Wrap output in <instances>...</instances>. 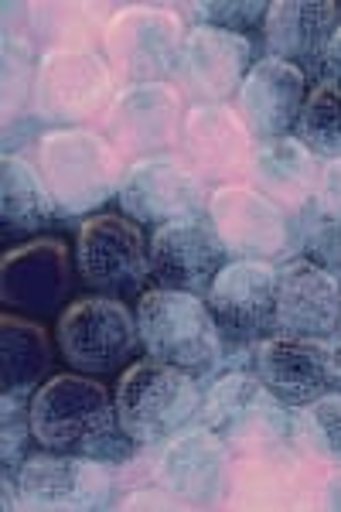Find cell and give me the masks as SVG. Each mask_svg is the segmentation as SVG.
<instances>
[{
    "label": "cell",
    "instance_id": "cell-35",
    "mask_svg": "<svg viewBox=\"0 0 341 512\" xmlns=\"http://www.w3.org/2000/svg\"><path fill=\"white\" fill-rule=\"evenodd\" d=\"M116 512H202V509L188 506L185 499L164 492L161 485H151V489H133L123 495Z\"/></svg>",
    "mask_w": 341,
    "mask_h": 512
},
{
    "label": "cell",
    "instance_id": "cell-38",
    "mask_svg": "<svg viewBox=\"0 0 341 512\" xmlns=\"http://www.w3.org/2000/svg\"><path fill=\"white\" fill-rule=\"evenodd\" d=\"M321 506H324V512H341V468L335 475H328V482H324Z\"/></svg>",
    "mask_w": 341,
    "mask_h": 512
},
{
    "label": "cell",
    "instance_id": "cell-37",
    "mask_svg": "<svg viewBox=\"0 0 341 512\" xmlns=\"http://www.w3.org/2000/svg\"><path fill=\"white\" fill-rule=\"evenodd\" d=\"M314 76L341 86V24L335 28V35H331L328 48H324V55H321V62H318V72H314ZM318 79H314V82H318Z\"/></svg>",
    "mask_w": 341,
    "mask_h": 512
},
{
    "label": "cell",
    "instance_id": "cell-13",
    "mask_svg": "<svg viewBox=\"0 0 341 512\" xmlns=\"http://www.w3.org/2000/svg\"><path fill=\"white\" fill-rule=\"evenodd\" d=\"M209 219L232 260L284 263L297 256L294 219L249 185L212 188Z\"/></svg>",
    "mask_w": 341,
    "mask_h": 512
},
{
    "label": "cell",
    "instance_id": "cell-29",
    "mask_svg": "<svg viewBox=\"0 0 341 512\" xmlns=\"http://www.w3.org/2000/svg\"><path fill=\"white\" fill-rule=\"evenodd\" d=\"M294 137L318 161H341V86L318 79L307 89L304 110L297 117Z\"/></svg>",
    "mask_w": 341,
    "mask_h": 512
},
{
    "label": "cell",
    "instance_id": "cell-25",
    "mask_svg": "<svg viewBox=\"0 0 341 512\" xmlns=\"http://www.w3.org/2000/svg\"><path fill=\"white\" fill-rule=\"evenodd\" d=\"M58 345L45 321L21 318L7 311L0 318V400L14 407H31L35 393L55 373Z\"/></svg>",
    "mask_w": 341,
    "mask_h": 512
},
{
    "label": "cell",
    "instance_id": "cell-15",
    "mask_svg": "<svg viewBox=\"0 0 341 512\" xmlns=\"http://www.w3.org/2000/svg\"><path fill=\"white\" fill-rule=\"evenodd\" d=\"M338 355L335 338L270 335L253 349V376L277 403L304 410L338 390Z\"/></svg>",
    "mask_w": 341,
    "mask_h": 512
},
{
    "label": "cell",
    "instance_id": "cell-24",
    "mask_svg": "<svg viewBox=\"0 0 341 512\" xmlns=\"http://www.w3.org/2000/svg\"><path fill=\"white\" fill-rule=\"evenodd\" d=\"M338 14L341 7L324 4V0H314V4L311 0H277V4H270L260 28L266 59L301 65L307 76L318 72L324 48L341 24Z\"/></svg>",
    "mask_w": 341,
    "mask_h": 512
},
{
    "label": "cell",
    "instance_id": "cell-6",
    "mask_svg": "<svg viewBox=\"0 0 341 512\" xmlns=\"http://www.w3.org/2000/svg\"><path fill=\"white\" fill-rule=\"evenodd\" d=\"M116 72L96 48H52L41 52L31 93V117L52 130L86 127L103 120L116 99Z\"/></svg>",
    "mask_w": 341,
    "mask_h": 512
},
{
    "label": "cell",
    "instance_id": "cell-36",
    "mask_svg": "<svg viewBox=\"0 0 341 512\" xmlns=\"http://www.w3.org/2000/svg\"><path fill=\"white\" fill-rule=\"evenodd\" d=\"M314 209H318L321 219L341 222V161H331V164H324V168H321Z\"/></svg>",
    "mask_w": 341,
    "mask_h": 512
},
{
    "label": "cell",
    "instance_id": "cell-30",
    "mask_svg": "<svg viewBox=\"0 0 341 512\" xmlns=\"http://www.w3.org/2000/svg\"><path fill=\"white\" fill-rule=\"evenodd\" d=\"M38 59L41 55L28 38L4 35V137H11L24 113H31Z\"/></svg>",
    "mask_w": 341,
    "mask_h": 512
},
{
    "label": "cell",
    "instance_id": "cell-22",
    "mask_svg": "<svg viewBox=\"0 0 341 512\" xmlns=\"http://www.w3.org/2000/svg\"><path fill=\"white\" fill-rule=\"evenodd\" d=\"M307 99V72L301 65L280 59H256L243 82V89L232 99V110L243 117L253 140L287 137L297 127V117Z\"/></svg>",
    "mask_w": 341,
    "mask_h": 512
},
{
    "label": "cell",
    "instance_id": "cell-8",
    "mask_svg": "<svg viewBox=\"0 0 341 512\" xmlns=\"http://www.w3.org/2000/svg\"><path fill=\"white\" fill-rule=\"evenodd\" d=\"M195 424L222 437L229 451H249V458L263 448L294 451V410L273 400L253 373H222L212 379Z\"/></svg>",
    "mask_w": 341,
    "mask_h": 512
},
{
    "label": "cell",
    "instance_id": "cell-1",
    "mask_svg": "<svg viewBox=\"0 0 341 512\" xmlns=\"http://www.w3.org/2000/svg\"><path fill=\"white\" fill-rule=\"evenodd\" d=\"M31 434L38 451L89 458L106 468L127 465L137 444L116 424V403L103 379L58 373L31 400Z\"/></svg>",
    "mask_w": 341,
    "mask_h": 512
},
{
    "label": "cell",
    "instance_id": "cell-27",
    "mask_svg": "<svg viewBox=\"0 0 341 512\" xmlns=\"http://www.w3.org/2000/svg\"><path fill=\"white\" fill-rule=\"evenodd\" d=\"M226 502L232 512H294L297 482L284 465L253 454L246 461H232Z\"/></svg>",
    "mask_w": 341,
    "mask_h": 512
},
{
    "label": "cell",
    "instance_id": "cell-33",
    "mask_svg": "<svg viewBox=\"0 0 341 512\" xmlns=\"http://www.w3.org/2000/svg\"><path fill=\"white\" fill-rule=\"evenodd\" d=\"M294 239L297 256L314 260L341 284V222L321 219L318 209H311L304 216H294Z\"/></svg>",
    "mask_w": 341,
    "mask_h": 512
},
{
    "label": "cell",
    "instance_id": "cell-28",
    "mask_svg": "<svg viewBox=\"0 0 341 512\" xmlns=\"http://www.w3.org/2000/svg\"><path fill=\"white\" fill-rule=\"evenodd\" d=\"M96 7L79 4H24V21H18L14 35L28 38L31 45L52 48H93V38L103 41L106 24L89 21Z\"/></svg>",
    "mask_w": 341,
    "mask_h": 512
},
{
    "label": "cell",
    "instance_id": "cell-16",
    "mask_svg": "<svg viewBox=\"0 0 341 512\" xmlns=\"http://www.w3.org/2000/svg\"><path fill=\"white\" fill-rule=\"evenodd\" d=\"M24 512H106L116 472L89 458L38 451L14 475Z\"/></svg>",
    "mask_w": 341,
    "mask_h": 512
},
{
    "label": "cell",
    "instance_id": "cell-32",
    "mask_svg": "<svg viewBox=\"0 0 341 512\" xmlns=\"http://www.w3.org/2000/svg\"><path fill=\"white\" fill-rule=\"evenodd\" d=\"M181 18H191V28H219L232 35H249L263 28L270 4L263 0H205V4H181Z\"/></svg>",
    "mask_w": 341,
    "mask_h": 512
},
{
    "label": "cell",
    "instance_id": "cell-26",
    "mask_svg": "<svg viewBox=\"0 0 341 512\" xmlns=\"http://www.w3.org/2000/svg\"><path fill=\"white\" fill-rule=\"evenodd\" d=\"M55 219V198L35 161H28L21 151H4L0 158V233L7 239H38Z\"/></svg>",
    "mask_w": 341,
    "mask_h": 512
},
{
    "label": "cell",
    "instance_id": "cell-23",
    "mask_svg": "<svg viewBox=\"0 0 341 512\" xmlns=\"http://www.w3.org/2000/svg\"><path fill=\"white\" fill-rule=\"evenodd\" d=\"M321 181V161L294 134L256 140L249 161V188L270 198L290 219L314 209Z\"/></svg>",
    "mask_w": 341,
    "mask_h": 512
},
{
    "label": "cell",
    "instance_id": "cell-11",
    "mask_svg": "<svg viewBox=\"0 0 341 512\" xmlns=\"http://www.w3.org/2000/svg\"><path fill=\"white\" fill-rule=\"evenodd\" d=\"M185 96L174 82H137L123 86L99 120V134L116 147L123 161H147L174 154L185 127Z\"/></svg>",
    "mask_w": 341,
    "mask_h": 512
},
{
    "label": "cell",
    "instance_id": "cell-18",
    "mask_svg": "<svg viewBox=\"0 0 341 512\" xmlns=\"http://www.w3.org/2000/svg\"><path fill=\"white\" fill-rule=\"evenodd\" d=\"M256 45L249 35L219 28H188L174 86L195 106H229L256 65Z\"/></svg>",
    "mask_w": 341,
    "mask_h": 512
},
{
    "label": "cell",
    "instance_id": "cell-40",
    "mask_svg": "<svg viewBox=\"0 0 341 512\" xmlns=\"http://www.w3.org/2000/svg\"><path fill=\"white\" fill-rule=\"evenodd\" d=\"M338 342H341V321H338Z\"/></svg>",
    "mask_w": 341,
    "mask_h": 512
},
{
    "label": "cell",
    "instance_id": "cell-20",
    "mask_svg": "<svg viewBox=\"0 0 341 512\" xmlns=\"http://www.w3.org/2000/svg\"><path fill=\"white\" fill-rule=\"evenodd\" d=\"M256 140L232 106H191L181 127L178 154L205 185L226 188L249 178Z\"/></svg>",
    "mask_w": 341,
    "mask_h": 512
},
{
    "label": "cell",
    "instance_id": "cell-3",
    "mask_svg": "<svg viewBox=\"0 0 341 512\" xmlns=\"http://www.w3.org/2000/svg\"><path fill=\"white\" fill-rule=\"evenodd\" d=\"M133 311L147 359L198 376L202 383L226 373V342L205 297L151 287Z\"/></svg>",
    "mask_w": 341,
    "mask_h": 512
},
{
    "label": "cell",
    "instance_id": "cell-4",
    "mask_svg": "<svg viewBox=\"0 0 341 512\" xmlns=\"http://www.w3.org/2000/svg\"><path fill=\"white\" fill-rule=\"evenodd\" d=\"M205 400V383L174 366L154 359H137L123 376H116L113 403L116 424L137 448H157L174 434L188 431L198 420Z\"/></svg>",
    "mask_w": 341,
    "mask_h": 512
},
{
    "label": "cell",
    "instance_id": "cell-19",
    "mask_svg": "<svg viewBox=\"0 0 341 512\" xmlns=\"http://www.w3.org/2000/svg\"><path fill=\"white\" fill-rule=\"evenodd\" d=\"M229 250L215 233L209 212L188 216L151 233V270L154 284L164 291L205 297L215 277L229 267Z\"/></svg>",
    "mask_w": 341,
    "mask_h": 512
},
{
    "label": "cell",
    "instance_id": "cell-9",
    "mask_svg": "<svg viewBox=\"0 0 341 512\" xmlns=\"http://www.w3.org/2000/svg\"><path fill=\"white\" fill-rule=\"evenodd\" d=\"M188 28L178 7L161 4H127L106 18L103 59L127 86L137 82H168L178 69Z\"/></svg>",
    "mask_w": 341,
    "mask_h": 512
},
{
    "label": "cell",
    "instance_id": "cell-34",
    "mask_svg": "<svg viewBox=\"0 0 341 512\" xmlns=\"http://www.w3.org/2000/svg\"><path fill=\"white\" fill-rule=\"evenodd\" d=\"M31 407H14V403H4L0 407V420H4V434H0V454H4V472L18 475L24 468V461L31 458L28 454V441H35L31 434Z\"/></svg>",
    "mask_w": 341,
    "mask_h": 512
},
{
    "label": "cell",
    "instance_id": "cell-2",
    "mask_svg": "<svg viewBox=\"0 0 341 512\" xmlns=\"http://www.w3.org/2000/svg\"><path fill=\"white\" fill-rule=\"evenodd\" d=\"M35 168L55 198L58 219H93L110 198L120 195L123 158L93 127L45 130L31 147Z\"/></svg>",
    "mask_w": 341,
    "mask_h": 512
},
{
    "label": "cell",
    "instance_id": "cell-7",
    "mask_svg": "<svg viewBox=\"0 0 341 512\" xmlns=\"http://www.w3.org/2000/svg\"><path fill=\"white\" fill-rule=\"evenodd\" d=\"M72 253L79 284L89 294L130 304L151 291V239L123 212H99L82 222Z\"/></svg>",
    "mask_w": 341,
    "mask_h": 512
},
{
    "label": "cell",
    "instance_id": "cell-17",
    "mask_svg": "<svg viewBox=\"0 0 341 512\" xmlns=\"http://www.w3.org/2000/svg\"><path fill=\"white\" fill-rule=\"evenodd\" d=\"M151 472L164 492L185 499L188 506L219 509L229 495L232 454L222 437L195 424L174 434L171 441L157 444Z\"/></svg>",
    "mask_w": 341,
    "mask_h": 512
},
{
    "label": "cell",
    "instance_id": "cell-12",
    "mask_svg": "<svg viewBox=\"0 0 341 512\" xmlns=\"http://www.w3.org/2000/svg\"><path fill=\"white\" fill-rule=\"evenodd\" d=\"M215 325L226 342V362L249 355L263 338L277 335V263L229 260L205 294Z\"/></svg>",
    "mask_w": 341,
    "mask_h": 512
},
{
    "label": "cell",
    "instance_id": "cell-14",
    "mask_svg": "<svg viewBox=\"0 0 341 512\" xmlns=\"http://www.w3.org/2000/svg\"><path fill=\"white\" fill-rule=\"evenodd\" d=\"M212 188L205 185L181 154L133 161L123 175L116 205L140 229H161L168 222L209 212Z\"/></svg>",
    "mask_w": 341,
    "mask_h": 512
},
{
    "label": "cell",
    "instance_id": "cell-10",
    "mask_svg": "<svg viewBox=\"0 0 341 512\" xmlns=\"http://www.w3.org/2000/svg\"><path fill=\"white\" fill-rule=\"evenodd\" d=\"M76 253L58 236L18 243L0 260V304L21 318H62L76 291Z\"/></svg>",
    "mask_w": 341,
    "mask_h": 512
},
{
    "label": "cell",
    "instance_id": "cell-21",
    "mask_svg": "<svg viewBox=\"0 0 341 512\" xmlns=\"http://www.w3.org/2000/svg\"><path fill=\"white\" fill-rule=\"evenodd\" d=\"M341 321V284L307 256L277 267V335L335 338Z\"/></svg>",
    "mask_w": 341,
    "mask_h": 512
},
{
    "label": "cell",
    "instance_id": "cell-5",
    "mask_svg": "<svg viewBox=\"0 0 341 512\" xmlns=\"http://www.w3.org/2000/svg\"><path fill=\"white\" fill-rule=\"evenodd\" d=\"M55 345L69 373L82 376H123L144 359L137 311L113 297H76L55 321Z\"/></svg>",
    "mask_w": 341,
    "mask_h": 512
},
{
    "label": "cell",
    "instance_id": "cell-31",
    "mask_svg": "<svg viewBox=\"0 0 341 512\" xmlns=\"http://www.w3.org/2000/svg\"><path fill=\"white\" fill-rule=\"evenodd\" d=\"M301 448L341 468V390L294 410V451Z\"/></svg>",
    "mask_w": 341,
    "mask_h": 512
},
{
    "label": "cell",
    "instance_id": "cell-39",
    "mask_svg": "<svg viewBox=\"0 0 341 512\" xmlns=\"http://www.w3.org/2000/svg\"><path fill=\"white\" fill-rule=\"evenodd\" d=\"M338 390H341V355H338Z\"/></svg>",
    "mask_w": 341,
    "mask_h": 512
}]
</instances>
